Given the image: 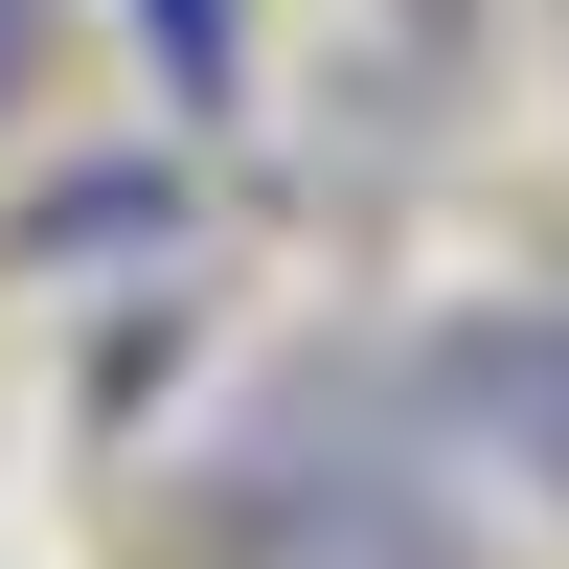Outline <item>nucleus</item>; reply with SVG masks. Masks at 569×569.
I'll return each instance as SVG.
<instances>
[{"label": "nucleus", "instance_id": "obj_1", "mask_svg": "<svg viewBox=\"0 0 569 569\" xmlns=\"http://www.w3.org/2000/svg\"><path fill=\"white\" fill-rule=\"evenodd\" d=\"M410 410H433L479 479H525L547 525H569V297H479V319H433V342H410Z\"/></svg>", "mask_w": 569, "mask_h": 569}, {"label": "nucleus", "instance_id": "obj_2", "mask_svg": "<svg viewBox=\"0 0 569 569\" xmlns=\"http://www.w3.org/2000/svg\"><path fill=\"white\" fill-rule=\"evenodd\" d=\"M137 46L182 69V114H228V91H251V0H137Z\"/></svg>", "mask_w": 569, "mask_h": 569}, {"label": "nucleus", "instance_id": "obj_3", "mask_svg": "<svg viewBox=\"0 0 569 569\" xmlns=\"http://www.w3.org/2000/svg\"><path fill=\"white\" fill-rule=\"evenodd\" d=\"M23 46H46V0H0V114H23Z\"/></svg>", "mask_w": 569, "mask_h": 569}]
</instances>
